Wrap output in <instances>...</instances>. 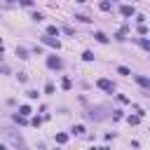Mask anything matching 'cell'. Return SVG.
Wrapping results in <instances>:
<instances>
[{"label": "cell", "instance_id": "6da1fadb", "mask_svg": "<svg viewBox=\"0 0 150 150\" xmlns=\"http://www.w3.org/2000/svg\"><path fill=\"white\" fill-rule=\"evenodd\" d=\"M96 87H99V89H103V91H115V85H112L110 80H106V78H101V80L96 82Z\"/></svg>", "mask_w": 150, "mask_h": 150}, {"label": "cell", "instance_id": "7a4b0ae2", "mask_svg": "<svg viewBox=\"0 0 150 150\" xmlns=\"http://www.w3.org/2000/svg\"><path fill=\"white\" fill-rule=\"evenodd\" d=\"M47 66H49L52 70H59L63 63H61V59H59V56H47Z\"/></svg>", "mask_w": 150, "mask_h": 150}, {"label": "cell", "instance_id": "3957f363", "mask_svg": "<svg viewBox=\"0 0 150 150\" xmlns=\"http://www.w3.org/2000/svg\"><path fill=\"white\" fill-rule=\"evenodd\" d=\"M42 42H45V45H49V47H54V49H59V47H61V42L56 40V38H52L49 33H47V35H42Z\"/></svg>", "mask_w": 150, "mask_h": 150}, {"label": "cell", "instance_id": "277c9868", "mask_svg": "<svg viewBox=\"0 0 150 150\" xmlns=\"http://www.w3.org/2000/svg\"><path fill=\"white\" fill-rule=\"evenodd\" d=\"M134 80H136V82H138L143 89H150V80L145 78V75H134Z\"/></svg>", "mask_w": 150, "mask_h": 150}, {"label": "cell", "instance_id": "5b68a950", "mask_svg": "<svg viewBox=\"0 0 150 150\" xmlns=\"http://www.w3.org/2000/svg\"><path fill=\"white\" fill-rule=\"evenodd\" d=\"M122 16H131V14H134V7H131V5H122Z\"/></svg>", "mask_w": 150, "mask_h": 150}, {"label": "cell", "instance_id": "8992f818", "mask_svg": "<svg viewBox=\"0 0 150 150\" xmlns=\"http://www.w3.org/2000/svg\"><path fill=\"white\" fill-rule=\"evenodd\" d=\"M14 122H19V124H28V117L19 112V115H14Z\"/></svg>", "mask_w": 150, "mask_h": 150}, {"label": "cell", "instance_id": "52a82bcc", "mask_svg": "<svg viewBox=\"0 0 150 150\" xmlns=\"http://www.w3.org/2000/svg\"><path fill=\"white\" fill-rule=\"evenodd\" d=\"M16 56H19V59H28V52L24 47H16Z\"/></svg>", "mask_w": 150, "mask_h": 150}, {"label": "cell", "instance_id": "ba28073f", "mask_svg": "<svg viewBox=\"0 0 150 150\" xmlns=\"http://www.w3.org/2000/svg\"><path fill=\"white\" fill-rule=\"evenodd\" d=\"M94 38H96L99 42H108V38H106V33H101V31H96V33H94Z\"/></svg>", "mask_w": 150, "mask_h": 150}, {"label": "cell", "instance_id": "9c48e42d", "mask_svg": "<svg viewBox=\"0 0 150 150\" xmlns=\"http://www.w3.org/2000/svg\"><path fill=\"white\" fill-rule=\"evenodd\" d=\"M127 122H129V124H138V122H141V115H129Z\"/></svg>", "mask_w": 150, "mask_h": 150}, {"label": "cell", "instance_id": "30bf717a", "mask_svg": "<svg viewBox=\"0 0 150 150\" xmlns=\"http://www.w3.org/2000/svg\"><path fill=\"white\" fill-rule=\"evenodd\" d=\"M127 31H129V28H127V26H122V28L117 31V35H115V38H117V40H124V35H127Z\"/></svg>", "mask_w": 150, "mask_h": 150}, {"label": "cell", "instance_id": "8fae6325", "mask_svg": "<svg viewBox=\"0 0 150 150\" xmlns=\"http://www.w3.org/2000/svg\"><path fill=\"white\" fill-rule=\"evenodd\" d=\"M19 112H21V115H26V117H28V115H31L33 110H31V106H21V108H19Z\"/></svg>", "mask_w": 150, "mask_h": 150}, {"label": "cell", "instance_id": "7c38bea8", "mask_svg": "<svg viewBox=\"0 0 150 150\" xmlns=\"http://www.w3.org/2000/svg\"><path fill=\"white\" fill-rule=\"evenodd\" d=\"M68 141V134H56V143H66Z\"/></svg>", "mask_w": 150, "mask_h": 150}, {"label": "cell", "instance_id": "4fadbf2b", "mask_svg": "<svg viewBox=\"0 0 150 150\" xmlns=\"http://www.w3.org/2000/svg\"><path fill=\"white\" fill-rule=\"evenodd\" d=\"M117 73H120V75H131V70H129L127 66H120V68H117Z\"/></svg>", "mask_w": 150, "mask_h": 150}, {"label": "cell", "instance_id": "5bb4252c", "mask_svg": "<svg viewBox=\"0 0 150 150\" xmlns=\"http://www.w3.org/2000/svg\"><path fill=\"white\" fill-rule=\"evenodd\" d=\"M73 134H85V127L78 124V127H73Z\"/></svg>", "mask_w": 150, "mask_h": 150}, {"label": "cell", "instance_id": "9a60e30c", "mask_svg": "<svg viewBox=\"0 0 150 150\" xmlns=\"http://www.w3.org/2000/svg\"><path fill=\"white\" fill-rule=\"evenodd\" d=\"M82 59H85V61H94V54H91V52H85Z\"/></svg>", "mask_w": 150, "mask_h": 150}, {"label": "cell", "instance_id": "2e32d148", "mask_svg": "<svg viewBox=\"0 0 150 150\" xmlns=\"http://www.w3.org/2000/svg\"><path fill=\"white\" fill-rule=\"evenodd\" d=\"M47 33H49V35H59V28H56V26H49Z\"/></svg>", "mask_w": 150, "mask_h": 150}, {"label": "cell", "instance_id": "e0dca14e", "mask_svg": "<svg viewBox=\"0 0 150 150\" xmlns=\"http://www.w3.org/2000/svg\"><path fill=\"white\" fill-rule=\"evenodd\" d=\"M26 96H28V99H38V91H35V89H31V91H26Z\"/></svg>", "mask_w": 150, "mask_h": 150}, {"label": "cell", "instance_id": "ac0fdd59", "mask_svg": "<svg viewBox=\"0 0 150 150\" xmlns=\"http://www.w3.org/2000/svg\"><path fill=\"white\" fill-rule=\"evenodd\" d=\"M61 87H63V89H70V80H68V78H63V82H61Z\"/></svg>", "mask_w": 150, "mask_h": 150}, {"label": "cell", "instance_id": "d6986e66", "mask_svg": "<svg viewBox=\"0 0 150 150\" xmlns=\"http://www.w3.org/2000/svg\"><path fill=\"white\" fill-rule=\"evenodd\" d=\"M45 91H47V94H54V85H52V82H47V87H45Z\"/></svg>", "mask_w": 150, "mask_h": 150}, {"label": "cell", "instance_id": "ffe728a7", "mask_svg": "<svg viewBox=\"0 0 150 150\" xmlns=\"http://www.w3.org/2000/svg\"><path fill=\"white\" fill-rule=\"evenodd\" d=\"M101 10L103 12H110V3H101Z\"/></svg>", "mask_w": 150, "mask_h": 150}, {"label": "cell", "instance_id": "44dd1931", "mask_svg": "<svg viewBox=\"0 0 150 150\" xmlns=\"http://www.w3.org/2000/svg\"><path fill=\"white\" fill-rule=\"evenodd\" d=\"M141 47H143V49H150V42H148V40H141Z\"/></svg>", "mask_w": 150, "mask_h": 150}, {"label": "cell", "instance_id": "7402d4cb", "mask_svg": "<svg viewBox=\"0 0 150 150\" xmlns=\"http://www.w3.org/2000/svg\"><path fill=\"white\" fill-rule=\"evenodd\" d=\"M21 5H24V7H31V5H33V0H21Z\"/></svg>", "mask_w": 150, "mask_h": 150}, {"label": "cell", "instance_id": "603a6c76", "mask_svg": "<svg viewBox=\"0 0 150 150\" xmlns=\"http://www.w3.org/2000/svg\"><path fill=\"white\" fill-rule=\"evenodd\" d=\"M3 49H5V45H3V40H0V54H3Z\"/></svg>", "mask_w": 150, "mask_h": 150}, {"label": "cell", "instance_id": "cb8c5ba5", "mask_svg": "<svg viewBox=\"0 0 150 150\" xmlns=\"http://www.w3.org/2000/svg\"><path fill=\"white\" fill-rule=\"evenodd\" d=\"M75 3H85V0H75Z\"/></svg>", "mask_w": 150, "mask_h": 150}]
</instances>
